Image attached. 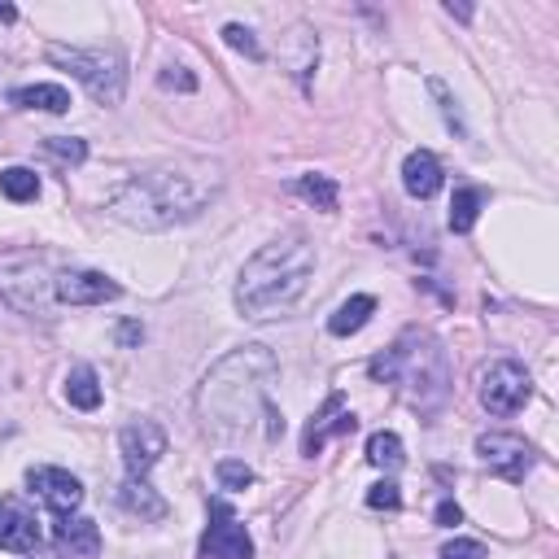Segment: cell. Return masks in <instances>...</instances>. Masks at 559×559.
I'll use <instances>...</instances> for the list:
<instances>
[{"label": "cell", "mask_w": 559, "mask_h": 559, "mask_svg": "<svg viewBox=\"0 0 559 559\" xmlns=\"http://www.w3.org/2000/svg\"><path fill=\"white\" fill-rule=\"evenodd\" d=\"M223 175L210 162H162L149 171L132 175L118 193L110 197V214L127 228L140 232H166L175 223L197 219L201 210H210V201L219 197Z\"/></svg>", "instance_id": "obj_1"}, {"label": "cell", "mask_w": 559, "mask_h": 559, "mask_svg": "<svg viewBox=\"0 0 559 559\" xmlns=\"http://www.w3.org/2000/svg\"><path fill=\"white\" fill-rule=\"evenodd\" d=\"M280 363L276 354L258 341L232 350L228 359H219L201 380L197 394V415L201 428L214 437H241L249 424H254L258 411H267V385L276 380Z\"/></svg>", "instance_id": "obj_2"}, {"label": "cell", "mask_w": 559, "mask_h": 559, "mask_svg": "<svg viewBox=\"0 0 559 559\" xmlns=\"http://www.w3.org/2000/svg\"><path fill=\"white\" fill-rule=\"evenodd\" d=\"M311 276H315V245L302 232L276 236L241 267L236 311L245 319H258V324L276 319L302 302V293L311 289Z\"/></svg>", "instance_id": "obj_3"}, {"label": "cell", "mask_w": 559, "mask_h": 559, "mask_svg": "<svg viewBox=\"0 0 559 559\" xmlns=\"http://www.w3.org/2000/svg\"><path fill=\"white\" fill-rule=\"evenodd\" d=\"M367 372H372V380L398 385L411 407H420V411H437L450 394V359H446L442 341L420 328L402 332L385 354H376L367 363Z\"/></svg>", "instance_id": "obj_4"}, {"label": "cell", "mask_w": 559, "mask_h": 559, "mask_svg": "<svg viewBox=\"0 0 559 559\" xmlns=\"http://www.w3.org/2000/svg\"><path fill=\"white\" fill-rule=\"evenodd\" d=\"M49 62L70 70L97 105H118L127 92V62L110 49H75V44H49Z\"/></svg>", "instance_id": "obj_5"}, {"label": "cell", "mask_w": 559, "mask_h": 559, "mask_svg": "<svg viewBox=\"0 0 559 559\" xmlns=\"http://www.w3.org/2000/svg\"><path fill=\"white\" fill-rule=\"evenodd\" d=\"M477 398L490 415H516L533 398V380L516 359H494L477 372Z\"/></svg>", "instance_id": "obj_6"}, {"label": "cell", "mask_w": 559, "mask_h": 559, "mask_svg": "<svg viewBox=\"0 0 559 559\" xmlns=\"http://www.w3.org/2000/svg\"><path fill=\"white\" fill-rule=\"evenodd\" d=\"M477 455L481 463L494 472V477H503V481H525L529 477V468H533V446L525 442V437H516V433H481L477 437Z\"/></svg>", "instance_id": "obj_7"}, {"label": "cell", "mask_w": 559, "mask_h": 559, "mask_svg": "<svg viewBox=\"0 0 559 559\" xmlns=\"http://www.w3.org/2000/svg\"><path fill=\"white\" fill-rule=\"evenodd\" d=\"M210 529L201 538V559H254V542H249L245 525L232 516V507L223 498L210 503Z\"/></svg>", "instance_id": "obj_8"}, {"label": "cell", "mask_w": 559, "mask_h": 559, "mask_svg": "<svg viewBox=\"0 0 559 559\" xmlns=\"http://www.w3.org/2000/svg\"><path fill=\"white\" fill-rule=\"evenodd\" d=\"M53 293L66 306H105L114 297H123V284L110 280L105 271H62L53 280Z\"/></svg>", "instance_id": "obj_9"}, {"label": "cell", "mask_w": 559, "mask_h": 559, "mask_svg": "<svg viewBox=\"0 0 559 559\" xmlns=\"http://www.w3.org/2000/svg\"><path fill=\"white\" fill-rule=\"evenodd\" d=\"M118 446H123V463L132 477H149V468L166 455V433L153 420H136L118 433Z\"/></svg>", "instance_id": "obj_10"}, {"label": "cell", "mask_w": 559, "mask_h": 559, "mask_svg": "<svg viewBox=\"0 0 559 559\" xmlns=\"http://www.w3.org/2000/svg\"><path fill=\"white\" fill-rule=\"evenodd\" d=\"M35 546H40V520H35V511L14 494L0 498V551L35 555Z\"/></svg>", "instance_id": "obj_11"}, {"label": "cell", "mask_w": 559, "mask_h": 559, "mask_svg": "<svg viewBox=\"0 0 559 559\" xmlns=\"http://www.w3.org/2000/svg\"><path fill=\"white\" fill-rule=\"evenodd\" d=\"M27 485H31V494H40L44 507L57 511V516H70V511L83 503V481L70 477L66 468H31Z\"/></svg>", "instance_id": "obj_12"}, {"label": "cell", "mask_w": 559, "mask_h": 559, "mask_svg": "<svg viewBox=\"0 0 559 559\" xmlns=\"http://www.w3.org/2000/svg\"><path fill=\"white\" fill-rule=\"evenodd\" d=\"M354 428H359V420H354V415L346 411V398L332 394V398L324 402V411H319L315 420L306 424V433H302V455L315 459L332 433H354Z\"/></svg>", "instance_id": "obj_13"}, {"label": "cell", "mask_w": 559, "mask_h": 559, "mask_svg": "<svg viewBox=\"0 0 559 559\" xmlns=\"http://www.w3.org/2000/svg\"><path fill=\"white\" fill-rule=\"evenodd\" d=\"M53 542H57V551L70 559H97L101 555V529L92 525L88 516H62L53 529Z\"/></svg>", "instance_id": "obj_14"}, {"label": "cell", "mask_w": 559, "mask_h": 559, "mask_svg": "<svg viewBox=\"0 0 559 559\" xmlns=\"http://www.w3.org/2000/svg\"><path fill=\"white\" fill-rule=\"evenodd\" d=\"M402 188H407L415 201L437 197L442 193V162H437L428 149L407 153V162H402Z\"/></svg>", "instance_id": "obj_15"}, {"label": "cell", "mask_w": 559, "mask_h": 559, "mask_svg": "<svg viewBox=\"0 0 559 559\" xmlns=\"http://www.w3.org/2000/svg\"><path fill=\"white\" fill-rule=\"evenodd\" d=\"M118 503H123V511H132V516H140V520H162L166 516V498L153 490L145 477H127L123 485H118Z\"/></svg>", "instance_id": "obj_16"}, {"label": "cell", "mask_w": 559, "mask_h": 559, "mask_svg": "<svg viewBox=\"0 0 559 559\" xmlns=\"http://www.w3.org/2000/svg\"><path fill=\"white\" fill-rule=\"evenodd\" d=\"M9 101L22 105V110H49V114H66L70 110V92L62 83H27V88H14Z\"/></svg>", "instance_id": "obj_17"}, {"label": "cell", "mask_w": 559, "mask_h": 559, "mask_svg": "<svg viewBox=\"0 0 559 559\" xmlns=\"http://www.w3.org/2000/svg\"><path fill=\"white\" fill-rule=\"evenodd\" d=\"M376 315V297H367V293H354L350 302H341L337 311L328 315V332L332 337H354V332H359L367 319Z\"/></svg>", "instance_id": "obj_18"}, {"label": "cell", "mask_w": 559, "mask_h": 559, "mask_svg": "<svg viewBox=\"0 0 559 559\" xmlns=\"http://www.w3.org/2000/svg\"><path fill=\"white\" fill-rule=\"evenodd\" d=\"M66 402L79 411H97L101 407V376L92 367H70L66 376Z\"/></svg>", "instance_id": "obj_19"}, {"label": "cell", "mask_w": 559, "mask_h": 559, "mask_svg": "<svg viewBox=\"0 0 559 559\" xmlns=\"http://www.w3.org/2000/svg\"><path fill=\"white\" fill-rule=\"evenodd\" d=\"M367 463L372 468H385V472H398L407 455H402V437L398 433H372L367 437Z\"/></svg>", "instance_id": "obj_20"}, {"label": "cell", "mask_w": 559, "mask_h": 559, "mask_svg": "<svg viewBox=\"0 0 559 559\" xmlns=\"http://www.w3.org/2000/svg\"><path fill=\"white\" fill-rule=\"evenodd\" d=\"M481 188H459L455 201H450V232H472L477 228V214H481Z\"/></svg>", "instance_id": "obj_21"}, {"label": "cell", "mask_w": 559, "mask_h": 559, "mask_svg": "<svg viewBox=\"0 0 559 559\" xmlns=\"http://www.w3.org/2000/svg\"><path fill=\"white\" fill-rule=\"evenodd\" d=\"M0 193L22 206V201L40 197V180H35V171H27V166H9V171H0Z\"/></svg>", "instance_id": "obj_22"}, {"label": "cell", "mask_w": 559, "mask_h": 559, "mask_svg": "<svg viewBox=\"0 0 559 559\" xmlns=\"http://www.w3.org/2000/svg\"><path fill=\"white\" fill-rule=\"evenodd\" d=\"M297 193H302L311 206H319V210H337V184L328 180V175H302L297 180Z\"/></svg>", "instance_id": "obj_23"}, {"label": "cell", "mask_w": 559, "mask_h": 559, "mask_svg": "<svg viewBox=\"0 0 559 559\" xmlns=\"http://www.w3.org/2000/svg\"><path fill=\"white\" fill-rule=\"evenodd\" d=\"M428 92H433L437 105H442V118H446V127H450V132H455L459 140L468 136V127H463V114H459V101L450 97V88H446V83H442V79H428Z\"/></svg>", "instance_id": "obj_24"}, {"label": "cell", "mask_w": 559, "mask_h": 559, "mask_svg": "<svg viewBox=\"0 0 559 559\" xmlns=\"http://www.w3.org/2000/svg\"><path fill=\"white\" fill-rule=\"evenodd\" d=\"M223 40H228V49L245 53V57H254V62H263V44H258V40H254V31L241 27V22H228V27H223Z\"/></svg>", "instance_id": "obj_25"}, {"label": "cell", "mask_w": 559, "mask_h": 559, "mask_svg": "<svg viewBox=\"0 0 559 559\" xmlns=\"http://www.w3.org/2000/svg\"><path fill=\"white\" fill-rule=\"evenodd\" d=\"M219 485L223 490H245V485H254V468L249 463H241V459H219Z\"/></svg>", "instance_id": "obj_26"}, {"label": "cell", "mask_w": 559, "mask_h": 559, "mask_svg": "<svg viewBox=\"0 0 559 559\" xmlns=\"http://www.w3.org/2000/svg\"><path fill=\"white\" fill-rule=\"evenodd\" d=\"M53 153V158H62V162H70V166H79L83 158H88V145L83 140H75V136H53L49 145H44Z\"/></svg>", "instance_id": "obj_27"}, {"label": "cell", "mask_w": 559, "mask_h": 559, "mask_svg": "<svg viewBox=\"0 0 559 559\" xmlns=\"http://www.w3.org/2000/svg\"><path fill=\"white\" fill-rule=\"evenodd\" d=\"M367 507H376V511H398V507H402L398 481H376L372 490H367Z\"/></svg>", "instance_id": "obj_28"}, {"label": "cell", "mask_w": 559, "mask_h": 559, "mask_svg": "<svg viewBox=\"0 0 559 559\" xmlns=\"http://www.w3.org/2000/svg\"><path fill=\"white\" fill-rule=\"evenodd\" d=\"M437 559H490V555H485V546H481V542L455 538V542H446V546H442V555H437Z\"/></svg>", "instance_id": "obj_29"}, {"label": "cell", "mask_w": 559, "mask_h": 559, "mask_svg": "<svg viewBox=\"0 0 559 559\" xmlns=\"http://www.w3.org/2000/svg\"><path fill=\"white\" fill-rule=\"evenodd\" d=\"M158 83H162V88H180V92H197V79H193V75H188V70H184V66H166V70H162V75H158Z\"/></svg>", "instance_id": "obj_30"}, {"label": "cell", "mask_w": 559, "mask_h": 559, "mask_svg": "<svg viewBox=\"0 0 559 559\" xmlns=\"http://www.w3.org/2000/svg\"><path fill=\"white\" fill-rule=\"evenodd\" d=\"M459 520H463V511H459V503H450V498H446V503L437 507V525H450V529H455Z\"/></svg>", "instance_id": "obj_31"}, {"label": "cell", "mask_w": 559, "mask_h": 559, "mask_svg": "<svg viewBox=\"0 0 559 559\" xmlns=\"http://www.w3.org/2000/svg\"><path fill=\"white\" fill-rule=\"evenodd\" d=\"M118 341H123V346H140V341H145V328H140V324H123V328H118Z\"/></svg>", "instance_id": "obj_32"}, {"label": "cell", "mask_w": 559, "mask_h": 559, "mask_svg": "<svg viewBox=\"0 0 559 559\" xmlns=\"http://www.w3.org/2000/svg\"><path fill=\"white\" fill-rule=\"evenodd\" d=\"M18 14H14V5H0V22H14Z\"/></svg>", "instance_id": "obj_33"}, {"label": "cell", "mask_w": 559, "mask_h": 559, "mask_svg": "<svg viewBox=\"0 0 559 559\" xmlns=\"http://www.w3.org/2000/svg\"><path fill=\"white\" fill-rule=\"evenodd\" d=\"M35 559H40V555H35Z\"/></svg>", "instance_id": "obj_34"}]
</instances>
